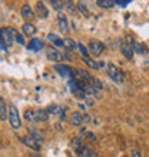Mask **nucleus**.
<instances>
[{
    "label": "nucleus",
    "instance_id": "nucleus-1",
    "mask_svg": "<svg viewBox=\"0 0 149 157\" xmlns=\"http://www.w3.org/2000/svg\"><path fill=\"white\" fill-rule=\"evenodd\" d=\"M9 123H10V126H12L14 130L20 128V126H22V120H20V116H19V110H17V107L13 103L9 104Z\"/></svg>",
    "mask_w": 149,
    "mask_h": 157
},
{
    "label": "nucleus",
    "instance_id": "nucleus-2",
    "mask_svg": "<svg viewBox=\"0 0 149 157\" xmlns=\"http://www.w3.org/2000/svg\"><path fill=\"white\" fill-rule=\"evenodd\" d=\"M53 69L56 71H59L62 77H67V76H70L73 80H74V76H76L74 73H78V69H73V67L67 66V64H54Z\"/></svg>",
    "mask_w": 149,
    "mask_h": 157
},
{
    "label": "nucleus",
    "instance_id": "nucleus-3",
    "mask_svg": "<svg viewBox=\"0 0 149 157\" xmlns=\"http://www.w3.org/2000/svg\"><path fill=\"white\" fill-rule=\"evenodd\" d=\"M89 53H92L93 56H100V54L105 52V44L100 40H96V39H92L89 41Z\"/></svg>",
    "mask_w": 149,
    "mask_h": 157
},
{
    "label": "nucleus",
    "instance_id": "nucleus-4",
    "mask_svg": "<svg viewBox=\"0 0 149 157\" xmlns=\"http://www.w3.org/2000/svg\"><path fill=\"white\" fill-rule=\"evenodd\" d=\"M106 70H108V75L111 76V78H113L116 83H122L123 82V73L118 69V67L113 64V63H109L108 67H106Z\"/></svg>",
    "mask_w": 149,
    "mask_h": 157
},
{
    "label": "nucleus",
    "instance_id": "nucleus-5",
    "mask_svg": "<svg viewBox=\"0 0 149 157\" xmlns=\"http://www.w3.org/2000/svg\"><path fill=\"white\" fill-rule=\"evenodd\" d=\"M22 141H23V144H25V146H27L29 149L34 150V151H39V150L42 149L40 143H39L37 140H34L32 136H25V137H22Z\"/></svg>",
    "mask_w": 149,
    "mask_h": 157
},
{
    "label": "nucleus",
    "instance_id": "nucleus-6",
    "mask_svg": "<svg viewBox=\"0 0 149 157\" xmlns=\"http://www.w3.org/2000/svg\"><path fill=\"white\" fill-rule=\"evenodd\" d=\"M43 47H45V41L42 39H32L29 41V44H26V49L30 52H40Z\"/></svg>",
    "mask_w": 149,
    "mask_h": 157
},
{
    "label": "nucleus",
    "instance_id": "nucleus-7",
    "mask_svg": "<svg viewBox=\"0 0 149 157\" xmlns=\"http://www.w3.org/2000/svg\"><path fill=\"white\" fill-rule=\"evenodd\" d=\"M58 23H59V27H60V32L63 34H67L69 33V21H67V17L62 13H59L58 16Z\"/></svg>",
    "mask_w": 149,
    "mask_h": 157
},
{
    "label": "nucleus",
    "instance_id": "nucleus-8",
    "mask_svg": "<svg viewBox=\"0 0 149 157\" xmlns=\"http://www.w3.org/2000/svg\"><path fill=\"white\" fill-rule=\"evenodd\" d=\"M120 52H122V54L125 56L126 60H132L133 59V47H132V44H129V43H122V44H120Z\"/></svg>",
    "mask_w": 149,
    "mask_h": 157
},
{
    "label": "nucleus",
    "instance_id": "nucleus-9",
    "mask_svg": "<svg viewBox=\"0 0 149 157\" xmlns=\"http://www.w3.org/2000/svg\"><path fill=\"white\" fill-rule=\"evenodd\" d=\"M0 36H2V41H3L4 44H7V46L13 44V37H12V34L9 33L7 27H2L0 29Z\"/></svg>",
    "mask_w": 149,
    "mask_h": 157
},
{
    "label": "nucleus",
    "instance_id": "nucleus-10",
    "mask_svg": "<svg viewBox=\"0 0 149 157\" xmlns=\"http://www.w3.org/2000/svg\"><path fill=\"white\" fill-rule=\"evenodd\" d=\"M22 16L25 17L26 20H29V21H32L34 19V12L32 10V7H30L27 3L22 6Z\"/></svg>",
    "mask_w": 149,
    "mask_h": 157
},
{
    "label": "nucleus",
    "instance_id": "nucleus-11",
    "mask_svg": "<svg viewBox=\"0 0 149 157\" xmlns=\"http://www.w3.org/2000/svg\"><path fill=\"white\" fill-rule=\"evenodd\" d=\"M36 12L40 16V19H47V16H49V10H47V7L45 6L43 2H37L36 3Z\"/></svg>",
    "mask_w": 149,
    "mask_h": 157
},
{
    "label": "nucleus",
    "instance_id": "nucleus-12",
    "mask_svg": "<svg viewBox=\"0 0 149 157\" xmlns=\"http://www.w3.org/2000/svg\"><path fill=\"white\" fill-rule=\"evenodd\" d=\"M47 59L52 60V62H60V60L63 59V54L60 53V52H58L56 49L52 47V49L47 50Z\"/></svg>",
    "mask_w": 149,
    "mask_h": 157
},
{
    "label": "nucleus",
    "instance_id": "nucleus-13",
    "mask_svg": "<svg viewBox=\"0 0 149 157\" xmlns=\"http://www.w3.org/2000/svg\"><path fill=\"white\" fill-rule=\"evenodd\" d=\"M7 30H9V33L12 34L13 41H16V43H19V44H22V46L25 44V39H23V36H22L16 29H13V27H7Z\"/></svg>",
    "mask_w": 149,
    "mask_h": 157
},
{
    "label": "nucleus",
    "instance_id": "nucleus-14",
    "mask_svg": "<svg viewBox=\"0 0 149 157\" xmlns=\"http://www.w3.org/2000/svg\"><path fill=\"white\" fill-rule=\"evenodd\" d=\"M22 32L26 34V36H29V37H32V36H34L37 32V29L34 27L32 23H25V25L22 26Z\"/></svg>",
    "mask_w": 149,
    "mask_h": 157
},
{
    "label": "nucleus",
    "instance_id": "nucleus-15",
    "mask_svg": "<svg viewBox=\"0 0 149 157\" xmlns=\"http://www.w3.org/2000/svg\"><path fill=\"white\" fill-rule=\"evenodd\" d=\"M69 120H70V124H73V126L79 127V126L83 123V116L79 112H73L70 114V117H69Z\"/></svg>",
    "mask_w": 149,
    "mask_h": 157
},
{
    "label": "nucleus",
    "instance_id": "nucleus-16",
    "mask_svg": "<svg viewBox=\"0 0 149 157\" xmlns=\"http://www.w3.org/2000/svg\"><path fill=\"white\" fill-rule=\"evenodd\" d=\"M6 119L9 120V109H6V103H4L3 97H0V120L6 121Z\"/></svg>",
    "mask_w": 149,
    "mask_h": 157
},
{
    "label": "nucleus",
    "instance_id": "nucleus-17",
    "mask_svg": "<svg viewBox=\"0 0 149 157\" xmlns=\"http://www.w3.org/2000/svg\"><path fill=\"white\" fill-rule=\"evenodd\" d=\"M63 47L66 50H74V49H78V43L70 37H65L63 39Z\"/></svg>",
    "mask_w": 149,
    "mask_h": 157
},
{
    "label": "nucleus",
    "instance_id": "nucleus-18",
    "mask_svg": "<svg viewBox=\"0 0 149 157\" xmlns=\"http://www.w3.org/2000/svg\"><path fill=\"white\" fill-rule=\"evenodd\" d=\"M47 40H49L50 43H53L56 47H63V40L60 37H58L54 33H49V34H47Z\"/></svg>",
    "mask_w": 149,
    "mask_h": 157
},
{
    "label": "nucleus",
    "instance_id": "nucleus-19",
    "mask_svg": "<svg viewBox=\"0 0 149 157\" xmlns=\"http://www.w3.org/2000/svg\"><path fill=\"white\" fill-rule=\"evenodd\" d=\"M36 119H37V121H47V120H49V113H47V110H43V109L36 110Z\"/></svg>",
    "mask_w": 149,
    "mask_h": 157
},
{
    "label": "nucleus",
    "instance_id": "nucleus-20",
    "mask_svg": "<svg viewBox=\"0 0 149 157\" xmlns=\"http://www.w3.org/2000/svg\"><path fill=\"white\" fill-rule=\"evenodd\" d=\"M50 4H52V7H53L54 10H58V12H60V10H63V9L66 7V6H65L66 2H60V0H52Z\"/></svg>",
    "mask_w": 149,
    "mask_h": 157
},
{
    "label": "nucleus",
    "instance_id": "nucleus-21",
    "mask_svg": "<svg viewBox=\"0 0 149 157\" xmlns=\"http://www.w3.org/2000/svg\"><path fill=\"white\" fill-rule=\"evenodd\" d=\"M96 3H98V6H100V7H103V9H111L115 6L113 0H98Z\"/></svg>",
    "mask_w": 149,
    "mask_h": 157
},
{
    "label": "nucleus",
    "instance_id": "nucleus-22",
    "mask_svg": "<svg viewBox=\"0 0 149 157\" xmlns=\"http://www.w3.org/2000/svg\"><path fill=\"white\" fill-rule=\"evenodd\" d=\"M25 120H27V121H30V123H33V121H37L36 119V112H33V110H26L25 112Z\"/></svg>",
    "mask_w": 149,
    "mask_h": 157
},
{
    "label": "nucleus",
    "instance_id": "nucleus-23",
    "mask_svg": "<svg viewBox=\"0 0 149 157\" xmlns=\"http://www.w3.org/2000/svg\"><path fill=\"white\" fill-rule=\"evenodd\" d=\"M82 62H83V63H86L87 66L91 67V69H93V70H98V69H100L99 64L93 62V60H92L91 57H82Z\"/></svg>",
    "mask_w": 149,
    "mask_h": 157
},
{
    "label": "nucleus",
    "instance_id": "nucleus-24",
    "mask_svg": "<svg viewBox=\"0 0 149 157\" xmlns=\"http://www.w3.org/2000/svg\"><path fill=\"white\" fill-rule=\"evenodd\" d=\"M132 47H133V52H136V53H139V54L145 53V46L142 44V43H139V41H133Z\"/></svg>",
    "mask_w": 149,
    "mask_h": 157
},
{
    "label": "nucleus",
    "instance_id": "nucleus-25",
    "mask_svg": "<svg viewBox=\"0 0 149 157\" xmlns=\"http://www.w3.org/2000/svg\"><path fill=\"white\" fill-rule=\"evenodd\" d=\"M78 73H79V76H80V78H82V80L92 82V76H91V73H89V71L83 70V69H78Z\"/></svg>",
    "mask_w": 149,
    "mask_h": 157
},
{
    "label": "nucleus",
    "instance_id": "nucleus-26",
    "mask_svg": "<svg viewBox=\"0 0 149 157\" xmlns=\"http://www.w3.org/2000/svg\"><path fill=\"white\" fill-rule=\"evenodd\" d=\"M72 147H73L76 151H80V149L83 147V144H82V141H80V139L79 137H74V139H72Z\"/></svg>",
    "mask_w": 149,
    "mask_h": 157
},
{
    "label": "nucleus",
    "instance_id": "nucleus-27",
    "mask_svg": "<svg viewBox=\"0 0 149 157\" xmlns=\"http://www.w3.org/2000/svg\"><path fill=\"white\" fill-rule=\"evenodd\" d=\"M29 132H30L29 136H32V137L34 139V140H37L39 143H40V141H43V136H42L40 133H37V130H33V128H29Z\"/></svg>",
    "mask_w": 149,
    "mask_h": 157
},
{
    "label": "nucleus",
    "instance_id": "nucleus-28",
    "mask_svg": "<svg viewBox=\"0 0 149 157\" xmlns=\"http://www.w3.org/2000/svg\"><path fill=\"white\" fill-rule=\"evenodd\" d=\"M60 110L62 109L59 107L58 104H50L49 107H47V113L49 114H58V113H60Z\"/></svg>",
    "mask_w": 149,
    "mask_h": 157
},
{
    "label": "nucleus",
    "instance_id": "nucleus-29",
    "mask_svg": "<svg viewBox=\"0 0 149 157\" xmlns=\"http://www.w3.org/2000/svg\"><path fill=\"white\" fill-rule=\"evenodd\" d=\"M78 49L82 53V57H89V49H86L82 43H78Z\"/></svg>",
    "mask_w": 149,
    "mask_h": 157
},
{
    "label": "nucleus",
    "instance_id": "nucleus-30",
    "mask_svg": "<svg viewBox=\"0 0 149 157\" xmlns=\"http://www.w3.org/2000/svg\"><path fill=\"white\" fill-rule=\"evenodd\" d=\"M78 9L83 13V14H85V16H87V14H89V9H87V6H85V3H83V2H78Z\"/></svg>",
    "mask_w": 149,
    "mask_h": 157
},
{
    "label": "nucleus",
    "instance_id": "nucleus-31",
    "mask_svg": "<svg viewBox=\"0 0 149 157\" xmlns=\"http://www.w3.org/2000/svg\"><path fill=\"white\" fill-rule=\"evenodd\" d=\"M89 156H91V150L87 149L86 146H83L80 151H79V157H89Z\"/></svg>",
    "mask_w": 149,
    "mask_h": 157
},
{
    "label": "nucleus",
    "instance_id": "nucleus-32",
    "mask_svg": "<svg viewBox=\"0 0 149 157\" xmlns=\"http://www.w3.org/2000/svg\"><path fill=\"white\" fill-rule=\"evenodd\" d=\"M92 84H93V87H95L96 90H100L102 89V82H100L99 78H96V77H92Z\"/></svg>",
    "mask_w": 149,
    "mask_h": 157
},
{
    "label": "nucleus",
    "instance_id": "nucleus-33",
    "mask_svg": "<svg viewBox=\"0 0 149 157\" xmlns=\"http://www.w3.org/2000/svg\"><path fill=\"white\" fill-rule=\"evenodd\" d=\"M74 96H76L79 100H83V99L86 100V99H87V93H86V91H83V90L76 91V93H74Z\"/></svg>",
    "mask_w": 149,
    "mask_h": 157
},
{
    "label": "nucleus",
    "instance_id": "nucleus-34",
    "mask_svg": "<svg viewBox=\"0 0 149 157\" xmlns=\"http://www.w3.org/2000/svg\"><path fill=\"white\" fill-rule=\"evenodd\" d=\"M131 3V0H116L115 4H118V6H122V7H125L126 4Z\"/></svg>",
    "mask_w": 149,
    "mask_h": 157
},
{
    "label": "nucleus",
    "instance_id": "nucleus-35",
    "mask_svg": "<svg viewBox=\"0 0 149 157\" xmlns=\"http://www.w3.org/2000/svg\"><path fill=\"white\" fill-rule=\"evenodd\" d=\"M67 4H69V6H67V9H69V12H70L72 14H74V13H76V9H74L73 6H72V2H67Z\"/></svg>",
    "mask_w": 149,
    "mask_h": 157
},
{
    "label": "nucleus",
    "instance_id": "nucleus-36",
    "mask_svg": "<svg viewBox=\"0 0 149 157\" xmlns=\"http://www.w3.org/2000/svg\"><path fill=\"white\" fill-rule=\"evenodd\" d=\"M132 157H143V156H142V153L139 151V150H133V151H132Z\"/></svg>",
    "mask_w": 149,
    "mask_h": 157
},
{
    "label": "nucleus",
    "instance_id": "nucleus-37",
    "mask_svg": "<svg viewBox=\"0 0 149 157\" xmlns=\"http://www.w3.org/2000/svg\"><path fill=\"white\" fill-rule=\"evenodd\" d=\"M89 120H91V116H89L87 113H85V114H83V123H89Z\"/></svg>",
    "mask_w": 149,
    "mask_h": 157
},
{
    "label": "nucleus",
    "instance_id": "nucleus-38",
    "mask_svg": "<svg viewBox=\"0 0 149 157\" xmlns=\"http://www.w3.org/2000/svg\"><path fill=\"white\" fill-rule=\"evenodd\" d=\"M0 46H2V50H3V52H6V50H7V44H4L2 40H0Z\"/></svg>",
    "mask_w": 149,
    "mask_h": 157
},
{
    "label": "nucleus",
    "instance_id": "nucleus-39",
    "mask_svg": "<svg viewBox=\"0 0 149 157\" xmlns=\"http://www.w3.org/2000/svg\"><path fill=\"white\" fill-rule=\"evenodd\" d=\"M65 113H66V109H62V110H60V119H65Z\"/></svg>",
    "mask_w": 149,
    "mask_h": 157
},
{
    "label": "nucleus",
    "instance_id": "nucleus-40",
    "mask_svg": "<svg viewBox=\"0 0 149 157\" xmlns=\"http://www.w3.org/2000/svg\"><path fill=\"white\" fill-rule=\"evenodd\" d=\"M99 67H108V66L105 64V62H99Z\"/></svg>",
    "mask_w": 149,
    "mask_h": 157
},
{
    "label": "nucleus",
    "instance_id": "nucleus-41",
    "mask_svg": "<svg viewBox=\"0 0 149 157\" xmlns=\"http://www.w3.org/2000/svg\"><path fill=\"white\" fill-rule=\"evenodd\" d=\"M89 157H98V154H96L95 151H91V156H89Z\"/></svg>",
    "mask_w": 149,
    "mask_h": 157
},
{
    "label": "nucleus",
    "instance_id": "nucleus-42",
    "mask_svg": "<svg viewBox=\"0 0 149 157\" xmlns=\"http://www.w3.org/2000/svg\"><path fill=\"white\" fill-rule=\"evenodd\" d=\"M79 109H80V110H86V107H85L83 104H79Z\"/></svg>",
    "mask_w": 149,
    "mask_h": 157
},
{
    "label": "nucleus",
    "instance_id": "nucleus-43",
    "mask_svg": "<svg viewBox=\"0 0 149 157\" xmlns=\"http://www.w3.org/2000/svg\"><path fill=\"white\" fill-rule=\"evenodd\" d=\"M89 137H91L92 140H96V137H95V136H93V134H92V133H89Z\"/></svg>",
    "mask_w": 149,
    "mask_h": 157
},
{
    "label": "nucleus",
    "instance_id": "nucleus-44",
    "mask_svg": "<svg viewBox=\"0 0 149 157\" xmlns=\"http://www.w3.org/2000/svg\"><path fill=\"white\" fill-rule=\"evenodd\" d=\"M29 157H40V154H30Z\"/></svg>",
    "mask_w": 149,
    "mask_h": 157
}]
</instances>
